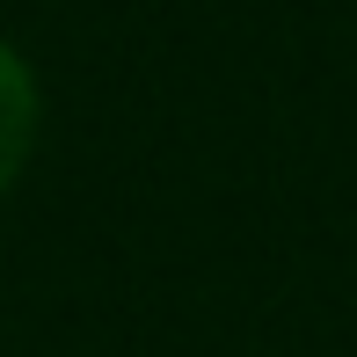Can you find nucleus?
Here are the masks:
<instances>
[{"label": "nucleus", "instance_id": "nucleus-1", "mask_svg": "<svg viewBox=\"0 0 357 357\" xmlns=\"http://www.w3.org/2000/svg\"><path fill=\"white\" fill-rule=\"evenodd\" d=\"M37 132H44V88H37V66L0 37V204L15 197L29 153H37Z\"/></svg>", "mask_w": 357, "mask_h": 357}]
</instances>
